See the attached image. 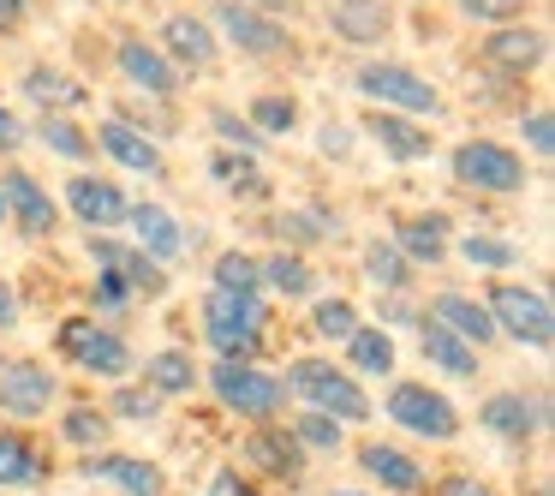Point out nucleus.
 <instances>
[{"label":"nucleus","instance_id":"7ed1b4c3","mask_svg":"<svg viewBox=\"0 0 555 496\" xmlns=\"http://www.w3.org/2000/svg\"><path fill=\"white\" fill-rule=\"evenodd\" d=\"M352 97L364 109H388V114H406V120H424V126H436L448 114V97L436 90V78H424L406 61H376V54L352 66Z\"/></svg>","mask_w":555,"mask_h":496},{"label":"nucleus","instance_id":"f8f14e48","mask_svg":"<svg viewBox=\"0 0 555 496\" xmlns=\"http://www.w3.org/2000/svg\"><path fill=\"white\" fill-rule=\"evenodd\" d=\"M347 448H352V467L364 472V484L376 496H424V484H430V460L412 443H400V436H359Z\"/></svg>","mask_w":555,"mask_h":496},{"label":"nucleus","instance_id":"a18cd8bd","mask_svg":"<svg viewBox=\"0 0 555 496\" xmlns=\"http://www.w3.org/2000/svg\"><path fill=\"white\" fill-rule=\"evenodd\" d=\"M287 431L299 436V448L305 455H347V424H335V419H323V412H287Z\"/></svg>","mask_w":555,"mask_h":496},{"label":"nucleus","instance_id":"f257e3e1","mask_svg":"<svg viewBox=\"0 0 555 496\" xmlns=\"http://www.w3.org/2000/svg\"><path fill=\"white\" fill-rule=\"evenodd\" d=\"M281 383H287V400H299L305 412H323L335 424H371L376 400L335 353H293L281 365Z\"/></svg>","mask_w":555,"mask_h":496},{"label":"nucleus","instance_id":"9d476101","mask_svg":"<svg viewBox=\"0 0 555 496\" xmlns=\"http://www.w3.org/2000/svg\"><path fill=\"white\" fill-rule=\"evenodd\" d=\"M240 472H251L257 484H281V491H305V479H311V455L299 448V436L287 431V419H269V424H245L240 436V460H233Z\"/></svg>","mask_w":555,"mask_h":496},{"label":"nucleus","instance_id":"e2e57ef3","mask_svg":"<svg viewBox=\"0 0 555 496\" xmlns=\"http://www.w3.org/2000/svg\"><path fill=\"white\" fill-rule=\"evenodd\" d=\"M85 7H90V0H85Z\"/></svg>","mask_w":555,"mask_h":496},{"label":"nucleus","instance_id":"c9c22d12","mask_svg":"<svg viewBox=\"0 0 555 496\" xmlns=\"http://www.w3.org/2000/svg\"><path fill=\"white\" fill-rule=\"evenodd\" d=\"M245 120L257 126V138H293L305 120V102H299V90L269 85V90H251V97H245Z\"/></svg>","mask_w":555,"mask_h":496},{"label":"nucleus","instance_id":"f704fd0d","mask_svg":"<svg viewBox=\"0 0 555 496\" xmlns=\"http://www.w3.org/2000/svg\"><path fill=\"white\" fill-rule=\"evenodd\" d=\"M340 365H347L352 377H400V347H395V335L388 329H376V323H359L347 341H340Z\"/></svg>","mask_w":555,"mask_h":496},{"label":"nucleus","instance_id":"473e14b6","mask_svg":"<svg viewBox=\"0 0 555 496\" xmlns=\"http://www.w3.org/2000/svg\"><path fill=\"white\" fill-rule=\"evenodd\" d=\"M54 443L73 448L78 460L96 455V448H108V443H114V419H108V407H102V400H90V395L66 400L61 419H54Z\"/></svg>","mask_w":555,"mask_h":496},{"label":"nucleus","instance_id":"2f4dec72","mask_svg":"<svg viewBox=\"0 0 555 496\" xmlns=\"http://www.w3.org/2000/svg\"><path fill=\"white\" fill-rule=\"evenodd\" d=\"M454 257H460V264H472L478 276H519V269H526V245L507 240L502 228H466V233H454Z\"/></svg>","mask_w":555,"mask_h":496},{"label":"nucleus","instance_id":"cd10ccee","mask_svg":"<svg viewBox=\"0 0 555 496\" xmlns=\"http://www.w3.org/2000/svg\"><path fill=\"white\" fill-rule=\"evenodd\" d=\"M323 25L335 30L347 49H383L395 37V0H328Z\"/></svg>","mask_w":555,"mask_h":496},{"label":"nucleus","instance_id":"4c0bfd02","mask_svg":"<svg viewBox=\"0 0 555 496\" xmlns=\"http://www.w3.org/2000/svg\"><path fill=\"white\" fill-rule=\"evenodd\" d=\"M204 168H209V180H216L233 204H269V198H275V192H269V180L257 174V162L233 156V150H209Z\"/></svg>","mask_w":555,"mask_h":496},{"label":"nucleus","instance_id":"ddd939ff","mask_svg":"<svg viewBox=\"0 0 555 496\" xmlns=\"http://www.w3.org/2000/svg\"><path fill=\"white\" fill-rule=\"evenodd\" d=\"M61 407V371L37 353H0V412L18 424L49 419Z\"/></svg>","mask_w":555,"mask_h":496},{"label":"nucleus","instance_id":"4d7b16f0","mask_svg":"<svg viewBox=\"0 0 555 496\" xmlns=\"http://www.w3.org/2000/svg\"><path fill=\"white\" fill-rule=\"evenodd\" d=\"M37 18V0H0V37H25Z\"/></svg>","mask_w":555,"mask_h":496},{"label":"nucleus","instance_id":"bb28decb","mask_svg":"<svg viewBox=\"0 0 555 496\" xmlns=\"http://www.w3.org/2000/svg\"><path fill=\"white\" fill-rule=\"evenodd\" d=\"M424 317H430L436 329H448V335H460L466 347H478V353H490L495 341H502L490 323V311H483V300L466 288H436L430 300H424Z\"/></svg>","mask_w":555,"mask_h":496},{"label":"nucleus","instance_id":"5701e85b","mask_svg":"<svg viewBox=\"0 0 555 496\" xmlns=\"http://www.w3.org/2000/svg\"><path fill=\"white\" fill-rule=\"evenodd\" d=\"M54 479V448L25 424H0V496L7 491H42Z\"/></svg>","mask_w":555,"mask_h":496},{"label":"nucleus","instance_id":"680f3d73","mask_svg":"<svg viewBox=\"0 0 555 496\" xmlns=\"http://www.w3.org/2000/svg\"><path fill=\"white\" fill-rule=\"evenodd\" d=\"M108 7H132V0H108Z\"/></svg>","mask_w":555,"mask_h":496},{"label":"nucleus","instance_id":"09e8293b","mask_svg":"<svg viewBox=\"0 0 555 496\" xmlns=\"http://www.w3.org/2000/svg\"><path fill=\"white\" fill-rule=\"evenodd\" d=\"M519 138H526V150L538 162H550L555 156V109L550 102H531V109H519ZM519 150V156H526Z\"/></svg>","mask_w":555,"mask_h":496},{"label":"nucleus","instance_id":"393cba45","mask_svg":"<svg viewBox=\"0 0 555 496\" xmlns=\"http://www.w3.org/2000/svg\"><path fill=\"white\" fill-rule=\"evenodd\" d=\"M90 138H96V156H108L114 168L144 174V180H168V150H162L156 138H144L138 126H126V120H114V114H102Z\"/></svg>","mask_w":555,"mask_h":496},{"label":"nucleus","instance_id":"1a4fd4ad","mask_svg":"<svg viewBox=\"0 0 555 496\" xmlns=\"http://www.w3.org/2000/svg\"><path fill=\"white\" fill-rule=\"evenodd\" d=\"M448 174H454V186L472 198H519L531 186L526 156H519L514 144H502V138H483V132L460 138V144L448 150Z\"/></svg>","mask_w":555,"mask_h":496},{"label":"nucleus","instance_id":"864d4df0","mask_svg":"<svg viewBox=\"0 0 555 496\" xmlns=\"http://www.w3.org/2000/svg\"><path fill=\"white\" fill-rule=\"evenodd\" d=\"M352 150H359V138H352V126L340 120V114H328V120L317 126V156H328V162H347Z\"/></svg>","mask_w":555,"mask_h":496},{"label":"nucleus","instance_id":"6e6552de","mask_svg":"<svg viewBox=\"0 0 555 496\" xmlns=\"http://www.w3.org/2000/svg\"><path fill=\"white\" fill-rule=\"evenodd\" d=\"M197 317H204V341L216 359H263L269 347V300H240V293L204 288L197 300Z\"/></svg>","mask_w":555,"mask_h":496},{"label":"nucleus","instance_id":"20e7f679","mask_svg":"<svg viewBox=\"0 0 555 496\" xmlns=\"http://www.w3.org/2000/svg\"><path fill=\"white\" fill-rule=\"evenodd\" d=\"M204 389L216 395L221 412H233V419H245V424L287 419V407H293L281 371H269L263 359H216V365H204Z\"/></svg>","mask_w":555,"mask_h":496},{"label":"nucleus","instance_id":"79ce46f5","mask_svg":"<svg viewBox=\"0 0 555 496\" xmlns=\"http://www.w3.org/2000/svg\"><path fill=\"white\" fill-rule=\"evenodd\" d=\"M204 120H209V132L221 138L216 150H233V156H245V162H263L269 156V138H257V126L245 120V114H233V102H209Z\"/></svg>","mask_w":555,"mask_h":496},{"label":"nucleus","instance_id":"f03ea898","mask_svg":"<svg viewBox=\"0 0 555 496\" xmlns=\"http://www.w3.org/2000/svg\"><path fill=\"white\" fill-rule=\"evenodd\" d=\"M383 419L395 424L400 443H430V448H448L460 443V431H466V412L454 407V395L436 383H424V377H388L383 383Z\"/></svg>","mask_w":555,"mask_h":496},{"label":"nucleus","instance_id":"8fccbe9b","mask_svg":"<svg viewBox=\"0 0 555 496\" xmlns=\"http://www.w3.org/2000/svg\"><path fill=\"white\" fill-rule=\"evenodd\" d=\"M424 496H502V491H495V479H483L478 467H442L424 484Z\"/></svg>","mask_w":555,"mask_h":496},{"label":"nucleus","instance_id":"412c9836","mask_svg":"<svg viewBox=\"0 0 555 496\" xmlns=\"http://www.w3.org/2000/svg\"><path fill=\"white\" fill-rule=\"evenodd\" d=\"M90 484H108V496H173L168 467L150 455H126V448H96V455L78 460Z\"/></svg>","mask_w":555,"mask_h":496},{"label":"nucleus","instance_id":"37998d69","mask_svg":"<svg viewBox=\"0 0 555 496\" xmlns=\"http://www.w3.org/2000/svg\"><path fill=\"white\" fill-rule=\"evenodd\" d=\"M359 323H364L359 300H347V293H328V300L311 305V317H305V335L323 341V347H340V341H347Z\"/></svg>","mask_w":555,"mask_h":496},{"label":"nucleus","instance_id":"ea45409f","mask_svg":"<svg viewBox=\"0 0 555 496\" xmlns=\"http://www.w3.org/2000/svg\"><path fill=\"white\" fill-rule=\"evenodd\" d=\"M37 144H49L73 168L96 162V138H90V126H78V114H37Z\"/></svg>","mask_w":555,"mask_h":496},{"label":"nucleus","instance_id":"b1692460","mask_svg":"<svg viewBox=\"0 0 555 496\" xmlns=\"http://www.w3.org/2000/svg\"><path fill=\"white\" fill-rule=\"evenodd\" d=\"M359 132L371 138V144L383 150L388 162H400V168H412V162H430L436 150H442V138H436L424 120H406V114H388V109H364Z\"/></svg>","mask_w":555,"mask_h":496},{"label":"nucleus","instance_id":"f3484780","mask_svg":"<svg viewBox=\"0 0 555 496\" xmlns=\"http://www.w3.org/2000/svg\"><path fill=\"white\" fill-rule=\"evenodd\" d=\"M61 209L78 221V228H90V233H114V228H126L132 198H126V186L114 180V174L78 168L73 180H61Z\"/></svg>","mask_w":555,"mask_h":496},{"label":"nucleus","instance_id":"0eeeda50","mask_svg":"<svg viewBox=\"0 0 555 496\" xmlns=\"http://www.w3.org/2000/svg\"><path fill=\"white\" fill-rule=\"evenodd\" d=\"M204 18H209V30L221 37V49H233L240 61H257V66H299L305 61L299 37H293L287 25L251 13V7H240V0H209Z\"/></svg>","mask_w":555,"mask_h":496},{"label":"nucleus","instance_id":"3c124183","mask_svg":"<svg viewBox=\"0 0 555 496\" xmlns=\"http://www.w3.org/2000/svg\"><path fill=\"white\" fill-rule=\"evenodd\" d=\"M395 323H424V300L418 293H376V329H388L395 335Z\"/></svg>","mask_w":555,"mask_h":496},{"label":"nucleus","instance_id":"13d9d810","mask_svg":"<svg viewBox=\"0 0 555 496\" xmlns=\"http://www.w3.org/2000/svg\"><path fill=\"white\" fill-rule=\"evenodd\" d=\"M18 317H25V305H18V288L0 276V335H7V329H18Z\"/></svg>","mask_w":555,"mask_h":496},{"label":"nucleus","instance_id":"052dcab7","mask_svg":"<svg viewBox=\"0 0 555 496\" xmlns=\"http://www.w3.org/2000/svg\"><path fill=\"white\" fill-rule=\"evenodd\" d=\"M0 228H7V198H0Z\"/></svg>","mask_w":555,"mask_h":496},{"label":"nucleus","instance_id":"bf43d9fd","mask_svg":"<svg viewBox=\"0 0 555 496\" xmlns=\"http://www.w3.org/2000/svg\"><path fill=\"white\" fill-rule=\"evenodd\" d=\"M323 496H376V491H352V484H328Z\"/></svg>","mask_w":555,"mask_h":496},{"label":"nucleus","instance_id":"dca6fc26","mask_svg":"<svg viewBox=\"0 0 555 496\" xmlns=\"http://www.w3.org/2000/svg\"><path fill=\"white\" fill-rule=\"evenodd\" d=\"M0 198H7V228H18V240L42 245L61 233V204H54V192L30 168L0 162Z\"/></svg>","mask_w":555,"mask_h":496},{"label":"nucleus","instance_id":"a211bd4d","mask_svg":"<svg viewBox=\"0 0 555 496\" xmlns=\"http://www.w3.org/2000/svg\"><path fill=\"white\" fill-rule=\"evenodd\" d=\"M454 216L448 209H395L388 216V245L406 257L412 269H442L454 257Z\"/></svg>","mask_w":555,"mask_h":496},{"label":"nucleus","instance_id":"aec40b11","mask_svg":"<svg viewBox=\"0 0 555 496\" xmlns=\"http://www.w3.org/2000/svg\"><path fill=\"white\" fill-rule=\"evenodd\" d=\"M156 49L180 66V78H209L221 66V37L209 30L204 13H192V7H173V13L162 18V25H156Z\"/></svg>","mask_w":555,"mask_h":496},{"label":"nucleus","instance_id":"2eb2a0df","mask_svg":"<svg viewBox=\"0 0 555 496\" xmlns=\"http://www.w3.org/2000/svg\"><path fill=\"white\" fill-rule=\"evenodd\" d=\"M478 431H490L495 443H538L550 431V389H490L478 400Z\"/></svg>","mask_w":555,"mask_h":496},{"label":"nucleus","instance_id":"a19ab883","mask_svg":"<svg viewBox=\"0 0 555 496\" xmlns=\"http://www.w3.org/2000/svg\"><path fill=\"white\" fill-rule=\"evenodd\" d=\"M209 288L221 293H240V300H263V276H257V252L245 245H221L209 257Z\"/></svg>","mask_w":555,"mask_h":496},{"label":"nucleus","instance_id":"c85d7f7f","mask_svg":"<svg viewBox=\"0 0 555 496\" xmlns=\"http://www.w3.org/2000/svg\"><path fill=\"white\" fill-rule=\"evenodd\" d=\"M18 97H25L37 114H78V109H90L96 90H90L85 78H73L66 66H54V61H30L25 73H18Z\"/></svg>","mask_w":555,"mask_h":496},{"label":"nucleus","instance_id":"72a5a7b5","mask_svg":"<svg viewBox=\"0 0 555 496\" xmlns=\"http://www.w3.org/2000/svg\"><path fill=\"white\" fill-rule=\"evenodd\" d=\"M418 353H424V365H430L436 377H454V383H478L483 377V353L466 347L460 335H448V329H436L430 317L418 323Z\"/></svg>","mask_w":555,"mask_h":496},{"label":"nucleus","instance_id":"6ab92c4d","mask_svg":"<svg viewBox=\"0 0 555 496\" xmlns=\"http://www.w3.org/2000/svg\"><path fill=\"white\" fill-rule=\"evenodd\" d=\"M85 252H90V264H96L102 276H120V281H126V293H132L138 305H162V300L173 293L168 269L150 264V257L138 252L132 240H114V233H90Z\"/></svg>","mask_w":555,"mask_h":496},{"label":"nucleus","instance_id":"c756f323","mask_svg":"<svg viewBox=\"0 0 555 496\" xmlns=\"http://www.w3.org/2000/svg\"><path fill=\"white\" fill-rule=\"evenodd\" d=\"M257 276H263V300H281V305H305L323 293V269L305 252H287V245L257 257Z\"/></svg>","mask_w":555,"mask_h":496},{"label":"nucleus","instance_id":"e433bc0d","mask_svg":"<svg viewBox=\"0 0 555 496\" xmlns=\"http://www.w3.org/2000/svg\"><path fill=\"white\" fill-rule=\"evenodd\" d=\"M359 269H364V281H371L376 293H418V269L388 245V233H371V240H364Z\"/></svg>","mask_w":555,"mask_h":496},{"label":"nucleus","instance_id":"9b49d317","mask_svg":"<svg viewBox=\"0 0 555 496\" xmlns=\"http://www.w3.org/2000/svg\"><path fill=\"white\" fill-rule=\"evenodd\" d=\"M108 61H114V73H120V85L132 90V97H150V102H180L185 97L180 66H173L168 54L156 49V37H144V30H114Z\"/></svg>","mask_w":555,"mask_h":496},{"label":"nucleus","instance_id":"7c9ffc66","mask_svg":"<svg viewBox=\"0 0 555 496\" xmlns=\"http://www.w3.org/2000/svg\"><path fill=\"white\" fill-rule=\"evenodd\" d=\"M269 228H275V245H287V252H311V245H340V240H347V221H340L328 204L275 209Z\"/></svg>","mask_w":555,"mask_h":496},{"label":"nucleus","instance_id":"a878e982","mask_svg":"<svg viewBox=\"0 0 555 496\" xmlns=\"http://www.w3.org/2000/svg\"><path fill=\"white\" fill-rule=\"evenodd\" d=\"M132 377H138V383H144L156 400H192V395H204V359H197L192 347H180V341L144 353V365H138Z\"/></svg>","mask_w":555,"mask_h":496},{"label":"nucleus","instance_id":"4be33fe9","mask_svg":"<svg viewBox=\"0 0 555 496\" xmlns=\"http://www.w3.org/2000/svg\"><path fill=\"white\" fill-rule=\"evenodd\" d=\"M126 228H132L126 240H132L150 264H162V269L180 264V257L197 245V233H185V221L173 216L168 204H156V198H138V204L126 209Z\"/></svg>","mask_w":555,"mask_h":496},{"label":"nucleus","instance_id":"4468645a","mask_svg":"<svg viewBox=\"0 0 555 496\" xmlns=\"http://www.w3.org/2000/svg\"><path fill=\"white\" fill-rule=\"evenodd\" d=\"M478 66H483V73H495L502 85H526V78H538L543 66H550V30L531 25V18L502 25V30H483Z\"/></svg>","mask_w":555,"mask_h":496},{"label":"nucleus","instance_id":"49530a36","mask_svg":"<svg viewBox=\"0 0 555 496\" xmlns=\"http://www.w3.org/2000/svg\"><path fill=\"white\" fill-rule=\"evenodd\" d=\"M132 305H138V300L126 293V281H120V276H102V269L90 276V288H85V311H90V317H102V323L120 329L126 317H132Z\"/></svg>","mask_w":555,"mask_h":496},{"label":"nucleus","instance_id":"603ef678","mask_svg":"<svg viewBox=\"0 0 555 496\" xmlns=\"http://www.w3.org/2000/svg\"><path fill=\"white\" fill-rule=\"evenodd\" d=\"M204 496H269V491L251 479V472H240V467H233V460H221V467L209 472Z\"/></svg>","mask_w":555,"mask_h":496},{"label":"nucleus","instance_id":"423d86ee","mask_svg":"<svg viewBox=\"0 0 555 496\" xmlns=\"http://www.w3.org/2000/svg\"><path fill=\"white\" fill-rule=\"evenodd\" d=\"M54 353H61L73 371L102 377V383H126V377L138 371V353H132V341H126V329L102 323V317H90V311H73V317L54 323Z\"/></svg>","mask_w":555,"mask_h":496},{"label":"nucleus","instance_id":"6e6d98bb","mask_svg":"<svg viewBox=\"0 0 555 496\" xmlns=\"http://www.w3.org/2000/svg\"><path fill=\"white\" fill-rule=\"evenodd\" d=\"M240 7H251V13H263V18H275V25H299L305 13H311V7H305V0H240Z\"/></svg>","mask_w":555,"mask_h":496},{"label":"nucleus","instance_id":"c03bdc74","mask_svg":"<svg viewBox=\"0 0 555 496\" xmlns=\"http://www.w3.org/2000/svg\"><path fill=\"white\" fill-rule=\"evenodd\" d=\"M102 407H108L114 424H156L168 400H156L138 377H126V383H108V400H102Z\"/></svg>","mask_w":555,"mask_h":496},{"label":"nucleus","instance_id":"5fc2aeb1","mask_svg":"<svg viewBox=\"0 0 555 496\" xmlns=\"http://www.w3.org/2000/svg\"><path fill=\"white\" fill-rule=\"evenodd\" d=\"M25 144H30V126L18 120V114L7 109V102H0V162H13Z\"/></svg>","mask_w":555,"mask_h":496},{"label":"nucleus","instance_id":"58836bf2","mask_svg":"<svg viewBox=\"0 0 555 496\" xmlns=\"http://www.w3.org/2000/svg\"><path fill=\"white\" fill-rule=\"evenodd\" d=\"M114 120H126V126H138L144 138H156V144H168V138H180V126H185V114H180V102H150V97H114Z\"/></svg>","mask_w":555,"mask_h":496},{"label":"nucleus","instance_id":"39448f33","mask_svg":"<svg viewBox=\"0 0 555 496\" xmlns=\"http://www.w3.org/2000/svg\"><path fill=\"white\" fill-rule=\"evenodd\" d=\"M483 311H490L495 335L519 341L531 353H550L555 347V305L538 281H514V276H483Z\"/></svg>","mask_w":555,"mask_h":496},{"label":"nucleus","instance_id":"de8ad7c7","mask_svg":"<svg viewBox=\"0 0 555 496\" xmlns=\"http://www.w3.org/2000/svg\"><path fill=\"white\" fill-rule=\"evenodd\" d=\"M454 13L478 30H502V25L531 18V0H454Z\"/></svg>","mask_w":555,"mask_h":496}]
</instances>
